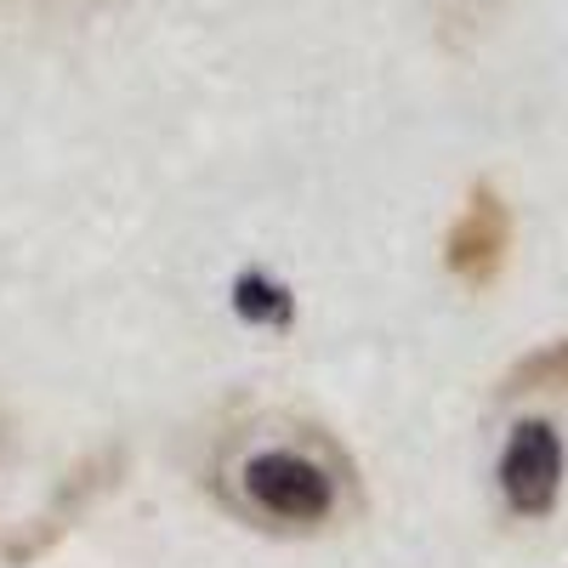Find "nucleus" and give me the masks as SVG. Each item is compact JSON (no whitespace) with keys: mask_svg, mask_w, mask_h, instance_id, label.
<instances>
[{"mask_svg":"<svg viewBox=\"0 0 568 568\" xmlns=\"http://www.w3.org/2000/svg\"><path fill=\"white\" fill-rule=\"evenodd\" d=\"M506 256H511V205L489 182H478L444 233V267L471 291H484V284L500 278Z\"/></svg>","mask_w":568,"mask_h":568,"instance_id":"7ed1b4c3","label":"nucleus"},{"mask_svg":"<svg viewBox=\"0 0 568 568\" xmlns=\"http://www.w3.org/2000/svg\"><path fill=\"white\" fill-rule=\"evenodd\" d=\"M484 484L511 529L568 517V342L517 358L484 415Z\"/></svg>","mask_w":568,"mask_h":568,"instance_id":"f03ea898","label":"nucleus"},{"mask_svg":"<svg viewBox=\"0 0 568 568\" xmlns=\"http://www.w3.org/2000/svg\"><path fill=\"white\" fill-rule=\"evenodd\" d=\"M211 489L222 511L273 540H318L364 511L358 466L342 438L302 415H251L216 444Z\"/></svg>","mask_w":568,"mask_h":568,"instance_id":"f257e3e1","label":"nucleus"}]
</instances>
